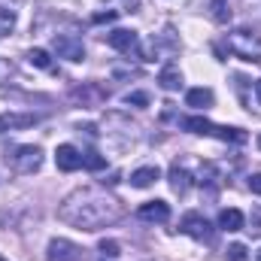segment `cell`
Segmentation results:
<instances>
[{"label": "cell", "mask_w": 261, "mask_h": 261, "mask_svg": "<svg viewBox=\"0 0 261 261\" xmlns=\"http://www.w3.org/2000/svg\"><path fill=\"white\" fill-rule=\"evenodd\" d=\"M225 46L234 58L246 61V64H258L261 61V34L249 31V28H234L225 37Z\"/></svg>", "instance_id": "2"}, {"label": "cell", "mask_w": 261, "mask_h": 261, "mask_svg": "<svg viewBox=\"0 0 261 261\" xmlns=\"http://www.w3.org/2000/svg\"><path fill=\"white\" fill-rule=\"evenodd\" d=\"M46 258L49 261H85V249L82 246H76L73 240H64V237H55L52 243H49V249H46Z\"/></svg>", "instance_id": "8"}, {"label": "cell", "mask_w": 261, "mask_h": 261, "mask_svg": "<svg viewBox=\"0 0 261 261\" xmlns=\"http://www.w3.org/2000/svg\"><path fill=\"white\" fill-rule=\"evenodd\" d=\"M179 125H182L186 130H192V134L219 137V140H225V143H246V140H249V137H246V130L228 128V125H213V122H206V119H200V116H186Z\"/></svg>", "instance_id": "3"}, {"label": "cell", "mask_w": 261, "mask_h": 261, "mask_svg": "<svg viewBox=\"0 0 261 261\" xmlns=\"http://www.w3.org/2000/svg\"><path fill=\"white\" fill-rule=\"evenodd\" d=\"M186 103L195 107V110H210V107H213V91H210V88H192V91L186 94Z\"/></svg>", "instance_id": "17"}, {"label": "cell", "mask_w": 261, "mask_h": 261, "mask_svg": "<svg viewBox=\"0 0 261 261\" xmlns=\"http://www.w3.org/2000/svg\"><path fill=\"white\" fill-rule=\"evenodd\" d=\"M158 82H161L164 91H176V88H182V73H179V67L167 64L161 73H158Z\"/></svg>", "instance_id": "16"}, {"label": "cell", "mask_w": 261, "mask_h": 261, "mask_svg": "<svg viewBox=\"0 0 261 261\" xmlns=\"http://www.w3.org/2000/svg\"><path fill=\"white\" fill-rule=\"evenodd\" d=\"M107 43L122 52V55H130V58H143V49H140V34L137 31H128V28H116L107 34Z\"/></svg>", "instance_id": "5"}, {"label": "cell", "mask_w": 261, "mask_h": 261, "mask_svg": "<svg viewBox=\"0 0 261 261\" xmlns=\"http://www.w3.org/2000/svg\"><path fill=\"white\" fill-rule=\"evenodd\" d=\"M119 12H100V15H94V21H113Z\"/></svg>", "instance_id": "27"}, {"label": "cell", "mask_w": 261, "mask_h": 261, "mask_svg": "<svg viewBox=\"0 0 261 261\" xmlns=\"http://www.w3.org/2000/svg\"><path fill=\"white\" fill-rule=\"evenodd\" d=\"M97 249H100V255H103V258H119V255H122L116 240H100V243H97Z\"/></svg>", "instance_id": "21"}, {"label": "cell", "mask_w": 261, "mask_h": 261, "mask_svg": "<svg viewBox=\"0 0 261 261\" xmlns=\"http://www.w3.org/2000/svg\"><path fill=\"white\" fill-rule=\"evenodd\" d=\"M258 149H261V137H258Z\"/></svg>", "instance_id": "30"}, {"label": "cell", "mask_w": 261, "mask_h": 261, "mask_svg": "<svg viewBox=\"0 0 261 261\" xmlns=\"http://www.w3.org/2000/svg\"><path fill=\"white\" fill-rule=\"evenodd\" d=\"M0 261H3V258H0Z\"/></svg>", "instance_id": "31"}, {"label": "cell", "mask_w": 261, "mask_h": 261, "mask_svg": "<svg viewBox=\"0 0 261 261\" xmlns=\"http://www.w3.org/2000/svg\"><path fill=\"white\" fill-rule=\"evenodd\" d=\"M125 103H137V107H149V94H146V91H130V94H125Z\"/></svg>", "instance_id": "24"}, {"label": "cell", "mask_w": 261, "mask_h": 261, "mask_svg": "<svg viewBox=\"0 0 261 261\" xmlns=\"http://www.w3.org/2000/svg\"><path fill=\"white\" fill-rule=\"evenodd\" d=\"M243 225H246V219H243L240 210L228 206V210L219 213V228H222V231H243Z\"/></svg>", "instance_id": "14"}, {"label": "cell", "mask_w": 261, "mask_h": 261, "mask_svg": "<svg viewBox=\"0 0 261 261\" xmlns=\"http://www.w3.org/2000/svg\"><path fill=\"white\" fill-rule=\"evenodd\" d=\"M137 219H140V222L164 225V222H170V206H167L164 200H146V203L137 210Z\"/></svg>", "instance_id": "10"}, {"label": "cell", "mask_w": 261, "mask_h": 261, "mask_svg": "<svg viewBox=\"0 0 261 261\" xmlns=\"http://www.w3.org/2000/svg\"><path fill=\"white\" fill-rule=\"evenodd\" d=\"M58 216L79 231H100V228L116 225L125 216V210L116 197L100 189H79L70 197H64V203L58 206Z\"/></svg>", "instance_id": "1"}, {"label": "cell", "mask_w": 261, "mask_h": 261, "mask_svg": "<svg viewBox=\"0 0 261 261\" xmlns=\"http://www.w3.org/2000/svg\"><path fill=\"white\" fill-rule=\"evenodd\" d=\"M158 176H161L158 167H140V170L130 173V186L134 189H149L152 182H158Z\"/></svg>", "instance_id": "15"}, {"label": "cell", "mask_w": 261, "mask_h": 261, "mask_svg": "<svg viewBox=\"0 0 261 261\" xmlns=\"http://www.w3.org/2000/svg\"><path fill=\"white\" fill-rule=\"evenodd\" d=\"M213 18L216 21H228L231 18V9H225V0H213Z\"/></svg>", "instance_id": "23"}, {"label": "cell", "mask_w": 261, "mask_h": 261, "mask_svg": "<svg viewBox=\"0 0 261 261\" xmlns=\"http://www.w3.org/2000/svg\"><path fill=\"white\" fill-rule=\"evenodd\" d=\"M167 179H170V189H173L176 195H186L195 176L186 170V161H173V164H170V173H167Z\"/></svg>", "instance_id": "12"}, {"label": "cell", "mask_w": 261, "mask_h": 261, "mask_svg": "<svg viewBox=\"0 0 261 261\" xmlns=\"http://www.w3.org/2000/svg\"><path fill=\"white\" fill-rule=\"evenodd\" d=\"M225 255H228V261H246L249 252H246V246H243V243H231Z\"/></svg>", "instance_id": "22"}, {"label": "cell", "mask_w": 261, "mask_h": 261, "mask_svg": "<svg viewBox=\"0 0 261 261\" xmlns=\"http://www.w3.org/2000/svg\"><path fill=\"white\" fill-rule=\"evenodd\" d=\"M82 167H88V170H103V167H107V158H103L100 152L88 149V152H82Z\"/></svg>", "instance_id": "20"}, {"label": "cell", "mask_w": 261, "mask_h": 261, "mask_svg": "<svg viewBox=\"0 0 261 261\" xmlns=\"http://www.w3.org/2000/svg\"><path fill=\"white\" fill-rule=\"evenodd\" d=\"M3 158L21 176H31V173H37L43 167V149L40 146H12V149H6Z\"/></svg>", "instance_id": "4"}, {"label": "cell", "mask_w": 261, "mask_h": 261, "mask_svg": "<svg viewBox=\"0 0 261 261\" xmlns=\"http://www.w3.org/2000/svg\"><path fill=\"white\" fill-rule=\"evenodd\" d=\"M28 64L40 67V70H52V58H49L46 49H31V52H28Z\"/></svg>", "instance_id": "19"}, {"label": "cell", "mask_w": 261, "mask_h": 261, "mask_svg": "<svg viewBox=\"0 0 261 261\" xmlns=\"http://www.w3.org/2000/svg\"><path fill=\"white\" fill-rule=\"evenodd\" d=\"M70 97L79 100L82 107H100V103L107 100V88H103V85H94V82H85V85L73 88Z\"/></svg>", "instance_id": "9"}, {"label": "cell", "mask_w": 261, "mask_h": 261, "mask_svg": "<svg viewBox=\"0 0 261 261\" xmlns=\"http://www.w3.org/2000/svg\"><path fill=\"white\" fill-rule=\"evenodd\" d=\"M252 219H255V222H252V228H249V231L261 237V206H255V210H252Z\"/></svg>", "instance_id": "25"}, {"label": "cell", "mask_w": 261, "mask_h": 261, "mask_svg": "<svg viewBox=\"0 0 261 261\" xmlns=\"http://www.w3.org/2000/svg\"><path fill=\"white\" fill-rule=\"evenodd\" d=\"M255 261H261V249H258V252H255Z\"/></svg>", "instance_id": "29"}, {"label": "cell", "mask_w": 261, "mask_h": 261, "mask_svg": "<svg viewBox=\"0 0 261 261\" xmlns=\"http://www.w3.org/2000/svg\"><path fill=\"white\" fill-rule=\"evenodd\" d=\"M255 100H258V103H261V79H258V82H255Z\"/></svg>", "instance_id": "28"}, {"label": "cell", "mask_w": 261, "mask_h": 261, "mask_svg": "<svg viewBox=\"0 0 261 261\" xmlns=\"http://www.w3.org/2000/svg\"><path fill=\"white\" fill-rule=\"evenodd\" d=\"M195 182L197 186H219V170H216V164H200V170H197V176H195Z\"/></svg>", "instance_id": "18"}, {"label": "cell", "mask_w": 261, "mask_h": 261, "mask_svg": "<svg viewBox=\"0 0 261 261\" xmlns=\"http://www.w3.org/2000/svg\"><path fill=\"white\" fill-rule=\"evenodd\" d=\"M52 49L58 52V58H67V61H85V46L76 34H55L52 37Z\"/></svg>", "instance_id": "7"}, {"label": "cell", "mask_w": 261, "mask_h": 261, "mask_svg": "<svg viewBox=\"0 0 261 261\" xmlns=\"http://www.w3.org/2000/svg\"><path fill=\"white\" fill-rule=\"evenodd\" d=\"M249 192L252 195H261V173H252L249 176Z\"/></svg>", "instance_id": "26"}, {"label": "cell", "mask_w": 261, "mask_h": 261, "mask_svg": "<svg viewBox=\"0 0 261 261\" xmlns=\"http://www.w3.org/2000/svg\"><path fill=\"white\" fill-rule=\"evenodd\" d=\"M179 231L189 234V237H195V240H200V243H213V240H216L213 225H210L200 213H186L182 222H179Z\"/></svg>", "instance_id": "6"}, {"label": "cell", "mask_w": 261, "mask_h": 261, "mask_svg": "<svg viewBox=\"0 0 261 261\" xmlns=\"http://www.w3.org/2000/svg\"><path fill=\"white\" fill-rule=\"evenodd\" d=\"M55 164H58V170L73 173V170L82 167V152H79L76 146H70V143H61V146L55 149Z\"/></svg>", "instance_id": "11"}, {"label": "cell", "mask_w": 261, "mask_h": 261, "mask_svg": "<svg viewBox=\"0 0 261 261\" xmlns=\"http://www.w3.org/2000/svg\"><path fill=\"white\" fill-rule=\"evenodd\" d=\"M37 122H40V116H34V113H3L0 116V134L12 128H31Z\"/></svg>", "instance_id": "13"}]
</instances>
